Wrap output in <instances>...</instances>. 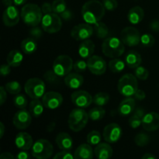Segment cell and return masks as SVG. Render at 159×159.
I'll use <instances>...</instances> for the list:
<instances>
[{
  "mask_svg": "<svg viewBox=\"0 0 159 159\" xmlns=\"http://www.w3.org/2000/svg\"><path fill=\"white\" fill-rule=\"evenodd\" d=\"M87 68H88V64L84 60L76 61L74 63V65H73V68L78 73L83 72L86 70Z\"/></svg>",
  "mask_w": 159,
  "mask_h": 159,
  "instance_id": "cell-43",
  "label": "cell"
},
{
  "mask_svg": "<svg viewBox=\"0 0 159 159\" xmlns=\"http://www.w3.org/2000/svg\"><path fill=\"white\" fill-rule=\"evenodd\" d=\"M95 51V43L90 40H83L79 44V54L81 57L84 59L89 58L93 55Z\"/></svg>",
  "mask_w": 159,
  "mask_h": 159,
  "instance_id": "cell-23",
  "label": "cell"
},
{
  "mask_svg": "<svg viewBox=\"0 0 159 159\" xmlns=\"http://www.w3.org/2000/svg\"><path fill=\"white\" fill-rule=\"evenodd\" d=\"M32 115L26 109L18 110L15 113L12 119V124L16 128L19 130H24L27 128L32 122Z\"/></svg>",
  "mask_w": 159,
  "mask_h": 159,
  "instance_id": "cell-13",
  "label": "cell"
},
{
  "mask_svg": "<svg viewBox=\"0 0 159 159\" xmlns=\"http://www.w3.org/2000/svg\"><path fill=\"white\" fill-rule=\"evenodd\" d=\"M117 89L119 93L126 97L134 96L138 89L137 77L132 74L124 75L118 82Z\"/></svg>",
  "mask_w": 159,
  "mask_h": 159,
  "instance_id": "cell-5",
  "label": "cell"
},
{
  "mask_svg": "<svg viewBox=\"0 0 159 159\" xmlns=\"http://www.w3.org/2000/svg\"><path fill=\"white\" fill-rule=\"evenodd\" d=\"M94 32L98 38L106 39L109 36V28L104 23L99 22L94 25Z\"/></svg>",
  "mask_w": 159,
  "mask_h": 159,
  "instance_id": "cell-31",
  "label": "cell"
},
{
  "mask_svg": "<svg viewBox=\"0 0 159 159\" xmlns=\"http://www.w3.org/2000/svg\"><path fill=\"white\" fill-rule=\"evenodd\" d=\"M122 128L119 124L116 123H111L105 127L103 130V138L109 144L116 143L120 139L122 136Z\"/></svg>",
  "mask_w": 159,
  "mask_h": 159,
  "instance_id": "cell-12",
  "label": "cell"
},
{
  "mask_svg": "<svg viewBox=\"0 0 159 159\" xmlns=\"http://www.w3.org/2000/svg\"><path fill=\"white\" fill-rule=\"evenodd\" d=\"M43 104L39 99H34L29 105V111L33 116L39 117L43 113Z\"/></svg>",
  "mask_w": 159,
  "mask_h": 159,
  "instance_id": "cell-30",
  "label": "cell"
},
{
  "mask_svg": "<svg viewBox=\"0 0 159 159\" xmlns=\"http://www.w3.org/2000/svg\"><path fill=\"white\" fill-rule=\"evenodd\" d=\"M94 29L89 23H81L75 26L71 30V36L75 40L83 41L92 37Z\"/></svg>",
  "mask_w": 159,
  "mask_h": 159,
  "instance_id": "cell-11",
  "label": "cell"
},
{
  "mask_svg": "<svg viewBox=\"0 0 159 159\" xmlns=\"http://www.w3.org/2000/svg\"><path fill=\"white\" fill-rule=\"evenodd\" d=\"M88 114L90 120L93 121H98L104 117L106 114V110L101 107H94L89 111Z\"/></svg>",
  "mask_w": 159,
  "mask_h": 159,
  "instance_id": "cell-32",
  "label": "cell"
},
{
  "mask_svg": "<svg viewBox=\"0 0 159 159\" xmlns=\"http://www.w3.org/2000/svg\"><path fill=\"white\" fill-rule=\"evenodd\" d=\"M16 146L19 149L23 151H28L32 148L34 141L31 135L26 132H20L16 134L15 138Z\"/></svg>",
  "mask_w": 159,
  "mask_h": 159,
  "instance_id": "cell-19",
  "label": "cell"
},
{
  "mask_svg": "<svg viewBox=\"0 0 159 159\" xmlns=\"http://www.w3.org/2000/svg\"><path fill=\"white\" fill-rule=\"evenodd\" d=\"M30 34L31 37H32L33 38L35 39V40L36 39L40 38V37L42 36L41 28L39 27L38 26H34V27L30 30Z\"/></svg>",
  "mask_w": 159,
  "mask_h": 159,
  "instance_id": "cell-47",
  "label": "cell"
},
{
  "mask_svg": "<svg viewBox=\"0 0 159 159\" xmlns=\"http://www.w3.org/2000/svg\"><path fill=\"white\" fill-rule=\"evenodd\" d=\"M43 78L48 83L52 84V85H57V84L59 83V81H60V79H59L60 76L57 75L54 72V70L47 71L43 75Z\"/></svg>",
  "mask_w": 159,
  "mask_h": 159,
  "instance_id": "cell-39",
  "label": "cell"
},
{
  "mask_svg": "<svg viewBox=\"0 0 159 159\" xmlns=\"http://www.w3.org/2000/svg\"><path fill=\"white\" fill-rule=\"evenodd\" d=\"M88 68L91 73L96 75H103L107 71V62L102 57L98 55H93L87 61Z\"/></svg>",
  "mask_w": 159,
  "mask_h": 159,
  "instance_id": "cell-14",
  "label": "cell"
},
{
  "mask_svg": "<svg viewBox=\"0 0 159 159\" xmlns=\"http://www.w3.org/2000/svg\"><path fill=\"white\" fill-rule=\"evenodd\" d=\"M21 17L20 12L16 6L6 7L2 14V20L5 26L12 27L16 26L20 21Z\"/></svg>",
  "mask_w": 159,
  "mask_h": 159,
  "instance_id": "cell-17",
  "label": "cell"
},
{
  "mask_svg": "<svg viewBox=\"0 0 159 159\" xmlns=\"http://www.w3.org/2000/svg\"><path fill=\"white\" fill-rule=\"evenodd\" d=\"M84 82V78L82 75L76 73H69L65 78V84L70 89H76L80 88Z\"/></svg>",
  "mask_w": 159,
  "mask_h": 159,
  "instance_id": "cell-22",
  "label": "cell"
},
{
  "mask_svg": "<svg viewBox=\"0 0 159 159\" xmlns=\"http://www.w3.org/2000/svg\"><path fill=\"white\" fill-rule=\"evenodd\" d=\"M41 10L43 15L46 14H49L53 12V8H52V3L50 2H43L41 6Z\"/></svg>",
  "mask_w": 159,
  "mask_h": 159,
  "instance_id": "cell-48",
  "label": "cell"
},
{
  "mask_svg": "<svg viewBox=\"0 0 159 159\" xmlns=\"http://www.w3.org/2000/svg\"><path fill=\"white\" fill-rule=\"evenodd\" d=\"M73 65L74 63L71 57L62 54L56 57L54 60L53 63V70L60 77H65L71 72Z\"/></svg>",
  "mask_w": 159,
  "mask_h": 159,
  "instance_id": "cell-8",
  "label": "cell"
},
{
  "mask_svg": "<svg viewBox=\"0 0 159 159\" xmlns=\"http://www.w3.org/2000/svg\"><path fill=\"white\" fill-rule=\"evenodd\" d=\"M110 101V96L107 93L101 92L96 94L93 97V102L96 104L97 107H102L106 106Z\"/></svg>",
  "mask_w": 159,
  "mask_h": 159,
  "instance_id": "cell-34",
  "label": "cell"
},
{
  "mask_svg": "<svg viewBox=\"0 0 159 159\" xmlns=\"http://www.w3.org/2000/svg\"><path fill=\"white\" fill-rule=\"evenodd\" d=\"M102 4L105 9L108 11L115 10L118 6V2L116 0H103Z\"/></svg>",
  "mask_w": 159,
  "mask_h": 159,
  "instance_id": "cell-45",
  "label": "cell"
},
{
  "mask_svg": "<svg viewBox=\"0 0 159 159\" xmlns=\"http://www.w3.org/2000/svg\"><path fill=\"white\" fill-rule=\"evenodd\" d=\"M53 12L56 14H61L67 9V4L65 0H54L52 2Z\"/></svg>",
  "mask_w": 159,
  "mask_h": 159,
  "instance_id": "cell-37",
  "label": "cell"
},
{
  "mask_svg": "<svg viewBox=\"0 0 159 159\" xmlns=\"http://www.w3.org/2000/svg\"><path fill=\"white\" fill-rule=\"evenodd\" d=\"M4 132H5V127L3 123H0V138H2L3 135H4Z\"/></svg>",
  "mask_w": 159,
  "mask_h": 159,
  "instance_id": "cell-60",
  "label": "cell"
},
{
  "mask_svg": "<svg viewBox=\"0 0 159 159\" xmlns=\"http://www.w3.org/2000/svg\"><path fill=\"white\" fill-rule=\"evenodd\" d=\"M110 70L113 73H120L125 68V63L122 60L118 58H114L111 60L109 63Z\"/></svg>",
  "mask_w": 159,
  "mask_h": 159,
  "instance_id": "cell-33",
  "label": "cell"
},
{
  "mask_svg": "<svg viewBox=\"0 0 159 159\" xmlns=\"http://www.w3.org/2000/svg\"><path fill=\"white\" fill-rule=\"evenodd\" d=\"M134 1H138V0H134Z\"/></svg>",
  "mask_w": 159,
  "mask_h": 159,
  "instance_id": "cell-62",
  "label": "cell"
},
{
  "mask_svg": "<svg viewBox=\"0 0 159 159\" xmlns=\"http://www.w3.org/2000/svg\"><path fill=\"white\" fill-rule=\"evenodd\" d=\"M71 102L79 108H87L93 102V98L88 92L84 90L75 91L71 94Z\"/></svg>",
  "mask_w": 159,
  "mask_h": 159,
  "instance_id": "cell-15",
  "label": "cell"
},
{
  "mask_svg": "<svg viewBox=\"0 0 159 159\" xmlns=\"http://www.w3.org/2000/svg\"><path fill=\"white\" fill-rule=\"evenodd\" d=\"M60 16L61 18L63 19L64 20L68 21V20H71V18H72V12H71V11L70 10V9H67L65 12H63L61 14H60Z\"/></svg>",
  "mask_w": 159,
  "mask_h": 159,
  "instance_id": "cell-52",
  "label": "cell"
},
{
  "mask_svg": "<svg viewBox=\"0 0 159 159\" xmlns=\"http://www.w3.org/2000/svg\"><path fill=\"white\" fill-rule=\"evenodd\" d=\"M101 141V134L97 130H92L87 135V143L91 146L97 145Z\"/></svg>",
  "mask_w": 159,
  "mask_h": 159,
  "instance_id": "cell-36",
  "label": "cell"
},
{
  "mask_svg": "<svg viewBox=\"0 0 159 159\" xmlns=\"http://www.w3.org/2000/svg\"><path fill=\"white\" fill-rule=\"evenodd\" d=\"M141 34L139 31L133 26H127L122 30L120 33V40L125 45L134 47L141 43Z\"/></svg>",
  "mask_w": 159,
  "mask_h": 159,
  "instance_id": "cell-10",
  "label": "cell"
},
{
  "mask_svg": "<svg viewBox=\"0 0 159 159\" xmlns=\"http://www.w3.org/2000/svg\"><path fill=\"white\" fill-rule=\"evenodd\" d=\"M53 159H75L74 155L70 152V151H62L54 155Z\"/></svg>",
  "mask_w": 159,
  "mask_h": 159,
  "instance_id": "cell-46",
  "label": "cell"
},
{
  "mask_svg": "<svg viewBox=\"0 0 159 159\" xmlns=\"http://www.w3.org/2000/svg\"><path fill=\"white\" fill-rule=\"evenodd\" d=\"M97 159H110L113 156V148L109 143H99L94 149Z\"/></svg>",
  "mask_w": 159,
  "mask_h": 159,
  "instance_id": "cell-21",
  "label": "cell"
},
{
  "mask_svg": "<svg viewBox=\"0 0 159 159\" xmlns=\"http://www.w3.org/2000/svg\"><path fill=\"white\" fill-rule=\"evenodd\" d=\"M144 17V11L141 6H134L129 10L127 19L130 23L134 25L138 24L143 20Z\"/></svg>",
  "mask_w": 159,
  "mask_h": 159,
  "instance_id": "cell-26",
  "label": "cell"
},
{
  "mask_svg": "<svg viewBox=\"0 0 159 159\" xmlns=\"http://www.w3.org/2000/svg\"><path fill=\"white\" fill-rule=\"evenodd\" d=\"M54 148L52 144L46 139H39L34 143L31 154L36 159H49L52 156Z\"/></svg>",
  "mask_w": 159,
  "mask_h": 159,
  "instance_id": "cell-6",
  "label": "cell"
},
{
  "mask_svg": "<svg viewBox=\"0 0 159 159\" xmlns=\"http://www.w3.org/2000/svg\"><path fill=\"white\" fill-rule=\"evenodd\" d=\"M75 159H93V150L89 144H82L76 148L74 153Z\"/></svg>",
  "mask_w": 159,
  "mask_h": 159,
  "instance_id": "cell-25",
  "label": "cell"
},
{
  "mask_svg": "<svg viewBox=\"0 0 159 159\" xmlns=\"http://www.w3.org/2000/svg\"><path fill=\"white\" fill-rule=\"evenodd\" d=\"M135 110V100L133 98L127 97L120 103L118 107V112L123 116H129Z\"/></svg>",
  "mask_w": 159,
  "mask_h": 159,
  "instance_id": "cell-24",
  "label": "cell"
},
{
  "mask_svg": "<svg viewBox=\"0 0 159 159\" xmlns=\"http://www.w3.org/2000/svg\"><path fill=\"white\" fill-rule=\"evenodd\" d=\"M13 103L18 109H26L27 106V99L26 96L23 94H17L13 99Z\"/></svg>",
  "mask_w": 159,
  "mask_h": 159,
  "instance_id": "cell-40",
  "label": "cell"
},
{
  "mask_svg": "<svg viewBox=\"0 0 159 159\" xmlns=\"http://www.w3.org/2000/svg\"><path fill=\"white\" fill-rule=\"evenodd\" d=\"M141 159H157V158L155 157V155H152V154L146 153L143 155Z\"/></svg>",
  "mask_w": 159,
  "mask_h": 159,
  "instance_id": "cell-57",
  "label": "cell"
},
{
  "mask_svg": "<svg viewBox=\"0 0 159 159\" xmlns=\"http://www.w3.org/2000/svg\"><path fill=\"white\" fill-rule=\"evenodd\" d=\"M141 43L145 48H151L155 43V39L152 34H144L141 37Z\"/></svg>",
  "mask_w": 159,
  "mask_h": 159,
  "instance_id": "cell-41",
  "label": "cell"
},
{
  "mask_svg": "<svg viewBox=\"0 0 159 159\" xmlns=\"http://www.w3.org/2000/svg\"><path fill=\"white\" fill-rule=\"evenodd\" d=\"M23 60V55L18 50H12L8 54L6 57V61L11 67L16 68L19 67Z\"/></svg>",
  "mask_w": 159,
  "mask_h": 159,
  "instance_id": "cell-28",
  "label": "cell"
},
{
  "mask_svg": "<svg viewBox=\"0 0 159 159\" xmlns=\"http://www.w3.org/2000/svg\"><path fill=\"white\" fill-rule=\"evenodd\" d=\"M42 102L47 109L55 110L61 106L63 102V96L56 92H48L45 93L42 97Z\"/></svg>",
  "mask_w": 159,
  "mask_h": 159,
  "instance_id": "cell-16",
  "label": "cell"
},
{
  "mask_svg": "<svg viewBox=\"0 0 159 159\" xmlns=\"http://www.w3.org/2000/svg\"><path fill=\"white\" fill-rule=\"evenodd\" d=\"M27 0H13V4L15 6H23L26 2Z\"/></svg>",
  "mask_w": 159,
  "mask_h": 159,
  "instance_id": "cell-59",
  "label": "cell"
},
{
  "mask_svg": "<svg viewBox=\"0 0 159 159\" xmlns=\"http://www.w3.org/2000/svg\"><path fill=\"white\" fill-rule=\"evenodd\" d=\"M134 142L139 147H144L150 142V137L144 133H139L134 138Z\"/></svg>",
  "mask_w": 159,
  "mask_h": 159,
  "instance_id": "cell-38",
  "label": "cell"
},
{
  "mask_svg": "<svg viewBox=\"0 0 159 159\" xmlns=\"http://www.w3.org/2000/svg\"><path fill=\"white\" fill-rule=\"evenodd\" d=\"M142 127L146 131H155L159 129V114L155 112L146 113L142 119Z\"/></svg>",
  "mask_w": 159,
  "mask_h": 159,
  "instance_id": "cell-18",
  "label": "cell"
},
{
  "mask_svg": "<svg viewBox=\"0 0 159 159\" xmlns=\"http://www.w3.org/2000/svg\"><path fill=\"white\" fill-rule=\"evenodd\" d=\"M11 71V66L9 64H4L0 67V74L2 76L9 75Z\"/></svg>",
  "mask_w": 159,
  "mask_h": 159,
  "instance_id": "cell-49",
  "label": "cell"
},
{
  "mask_svg": "<svg viewBox=\"0 0 159 159\" xmlns=\"http://www.w3.org/2000/svg\"><path fill=\"white\" fill-rule=\"evenodd\" d=\"M6 89L5 86L0 87V104L2 106L5 103V102L7 99V93H6Z\"/></svg>",
  "mask_w": 159,
  "mask_h": 159,
  "instance_id": "cell-50",
  "label": "cell"
},
{
  "mask_svg": "<svg viewBox=\"0 0 159 159\" xmlns=\"http://www.w3.org/2000/svg\"><path fill=\"white\" fill-rule=\"evenodd\" d=\"M55 142L61 151H71L73 148V140L71 137L65 132H61L57 135Z\"/></svg>",
  "mask_w": 159,
  "mask_h": 159,
  "instance_id": "cell-20",
  "label": "cell"
},
{
  "mask_svg": "<svg viewBox=\"0 0 159 159\" xmlns=\"http://www.w3.org/2000/svg\"><path fill=\"white\" fill-rule=\"evenodd\" d=\"M133 114L135 115V116H138V117L141 118V119H143V117H144V115H145L146 113H144V109L140 108V107H138V108H137L136 110H134V111Z\"/></svg>",
  "mask_w": 159,
  "mask_h": 159,
  "instance_id": "cell-54",
  "label": "cell"
},
{
  "mask_svg": "<svg viewBox=\"0 0 159 159\" xmlns=\"http://www.w3.org/2000/svg\"><path fill=\"white\" fill-rule=\"evenodd\" d=\"M16 159H31L30 154L27 152V151H23L19 152L17 154Z\"/></svg>",
  "mask_w": 159,
  "mask_h": 159,
  "instance_id": "cell-51",
  "label": "cell"
},
{
  "mask_svg": "<svg viewBox=\"0 0 159 159\" xmlns=\"http://www.w3.org/2000/svg\"><path fill=\"white\" fill-rule=\"evenodd\" d=\"M55 124H54V122H51V124H49V125H48V132H51V131H53V130H54V129L55 128Z\"/></svg>",
  "mask_w": 159,
  "mask_h": 159,
  "instance_id": "cell-61",
  "label": "cell"
},
{
  "mask_svg": "<svg viewBox=\"0 0 159 159\" xmlns=\"http://www.w3.org/2000/svg\"><path fill=\"white\" fill-rule=\"evenodd\" d=\"M21 19L25 24L30 26H37L41 23L43 12L41 8L34 3H28L23 6L20 12Z\"/></svg>",
  "mask_w": 159,
  "mask_h": 159,
  "instance_id": "cell-2",
  "label": "cell"
},
{
  "mask_svg": "<svg viewBox=\"0 0 159 159\" xmlns=\"http://www.w3.org/2000/svg\"><path fill=\"white\" fill-rule=\"evenodd\" d=\"M106 9L103 4L97 0H89L82 8V16L89 24H96L101 21L105 15Z\"/></svg>",
  "mask_w": 159,
  "mask_h": 159,
  "instance_id": "cell-1",
  "label": "cell"
},
{
  "mask_svg": "<svg viewBox=\"0 0 159 159\" xmlns=\"http://www.w3.org/2000/svg\"><path fill=\"white\" fill-rule=\"evenodd\" d=\"M102 51L107 57L117 58L124 53L125 47L120 39L115 37H108L104 39L102 42Z\"/></svg>",
  "mask_w": 159,
  "mask_h": 159,
  "instance_id": "cell-3",
  "label": "cell"
},
{
  "mask_svg": "<svg viewBox=\"0 0 159 159\" xmlns=\"http://www.w3.org/2000/svg\"><path fill=\"white\" fill-rule=\"evenodd\" d=\"M2 2L3 6L6 7L12 6V3H13V0H2Z\"/></svg>",
  "mask_w": 159,
  "mask_h": 159,
  "instance_id": "cell-58",
  "label": "cell"
},
{
  "mask_svg": "<svg viewBox=\"0 0 159 159\" xmlns=\"http://www.w3.org/2000/svg\"><path fill=\"white\" fill-rule=\"evenodd\" d=\"M5 88L8 93L12 95L20 94V91H21V85L20 82H16V81L7 82L5 85Z\"/></svg>",
  "mask_w": 159,
  "mask_h": 159,
  "instance_id": "cell-35",
  "label": "cell"
},
{
  "mask_svg": "<svg viewBox=\"0 0 159 159\" xmlns=\"http://www.w3.org/2000/svg\"><path fill=\"white\" fill-rule=\"evenodd\" d=\"M142 58L141 56L138 51H129L128 54L126 55L125 62L126 65L130 68H137L141 65Z\"/></svg>",
  "mask_w": 159,
  "mask_h": 159,
  "instance_id": "cell-27",
  "label": "cell"
},
{
  "mask_svg": "<svg viewBox=\"0 0 159 159\" xmlns=\"http://www.w3.org/2000/svg\"><path fill=\"white\" fill-rule=\"evenodd\" d=\"M45 84L39 78H32L26 81L24 85L26 93L31 99H40L45 94Z\"/></svg>",
  "mask_w": 159,
  "mask_h": 159,
  "instance_id": "cell-7",
  "label": "cell"
},
{
  "mask_svg": "<svg viewBox=\"0 0 159 159\" xmlns=\"http://www.w3.org/2000/svg\"><path fill=\"white\" fill-rule=\"evenodd\" d=\"M129 125L133 129H136L142 125V119L135 115H132L129 119Z\"/></svg>",
  "mask_w": 159,
  "mask_h": 159,
  "instance_id": "cell-44",
  "label": "cell"
},
{
  "mask_svg": "<svg viewBox=\"0 0 159 159\" xmlns=\"http://www.w3.org/2000/svg\"><path fill=\"white\" fill-rule=\"evenodd\" d=\"M89 119V114L83 109H74L68 116V127L72 131L79 132L85 128Z\"/></svg>",
  "mask_w": 159,
  "mask_h": 159,
  "instance_id": "cell-4",
  "label": "cell"
},
{
  "mask_svg": "<svg viewBox=\"0 0 159 159\" xmlns=\"http://www.w3.org/2000/svg\"><path fill=\"white\" fill-rule=\"evenodd\" d=\"M134 73L137 79H140V80L145 81L149 77V71L144 67L141 66V65L137 68H135Z\"/></svg>",
  "mask_w": 159,
  "mask_h": 159,
  "instance_id": "cell-42",
  "label": "cell"
},
{
  "mask_svg": "<svg viewBox=\"0 0 159 159\" xmlns=\"http://www.w3.org/2000/svg\"><path fill=\"white\" fill-rule=\"evenodd\" d=\"M41 27L43 31L48 34H55L61 30L62 27V21L58 14L54 12L43 15L41 20Z\"/></svg>",
  "mask_w": 159,
  "mask_h": 159,
  "instance_id": "cell-9",
  "label": "cell"
},
{
  "mask_svg": "<svg viewBox=\"0 0 159 159\" xmlns=\"http://www.w3.org/2000/svg\"><path fill=\"white\" fill-rule=\"evenodd\" d=\"M146 97V94L144 93V90L139 89H138V91L136 92V93L134 94V98L137 99V100H144Z\"/></svg>",
  "mask_w": 159,
  "mask_h": 159,
  "instance_id": "cell-53",
  "label": "cell"
},
{
  "mask_svg": "<svg viewBox=\"0 0 159 159\" xmlns=\"http://www.w3.org/2000/svg\"><path fill=\"white\" fill-rule=\"evenodd\" d=\"M0 159H16L15 157L9 152H3L0 155Z\"/></svg>",
  "mask_w": 159,
  "mask_h": 159,
  "instance_id": "cell-56",
  "label": "cell"
},
{
  "mask_svg": "<svg viewBox=\"0 0 159 159\" xmlns=\"http://www.w3.org/2000/svg\"><path fill=\"white\" fill-rule=\"evenodd\" d=\"M21 49L26 54H31L37 49V41L33 37H28L21 42Z\"/></svg>",
  "mask_w": 159,
  "mask_h": 159,
  "instance_id": "cell-29",
  "label": "cell"
},
{
  "mask_svg": "<svg viewBox=\"0 0 159 159\" xmlns=\"http://www.w3.org/2000/svg\"><path fill=\"white\" fill-rule=\"evenodd\" d=\"M150 28L155 32H158L159 31V21L157 20H153L150 23Z\"/></svg>",
  "mask_w": 159,
  "mask_h": 159,
  "instance_id": "cell-55",
  "label": "cell"
}]
</instances>
